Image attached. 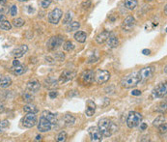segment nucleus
Instances as JSON below:
<instances>
[{
	"mask_svg": "<svg viewBox=\"0 0 167 142\" xmlns=\"http://www.w3.org/2000/svg\"><path fill=\"white\" fill-rule=\"evenodd\" d=\"M98 128L103 137H109L118 131V126L108 118H104L99 122Z\"/></svg>",
	"mask_w": 167,
	"mask_h": 142,
	"instance_id": "nucleus-1",
	"label": "nucleus"
},
{
	"mask_svg": "<svg viewBox=\"0 0 167 142\" xmlns=\"http://www.w3.org/2000/svg\"><path fill=\"white\" fill-rule=\"evenodd\" d=\"M141 81V77L139 75V72H133L131 74H128L121 80V86L123 88H132L138 85L139 82Z\"/></svg>",
	"mask_w": 167,
	"mask_h": 142,
	"instance_id": "nucleus-2",
	"label": "nucleus"
},
{
	"mask_svg": "<svg viewBox=\"0 0 167 142\" xmlns=\"http://www.w3.org/2000/svg\"><path fill=\"white\" fill-rule=\"evenodd\" d=\"M142 119H143V116L140 113H138L136 111H131L127 117V125L129 129H133V128L137 127L141 123Z\"/></svg>",
	"mask_w": 167,
	"mask_h": 142,
	"instance_id": "nucleus-3",
	"label": "nucleus"
},
{
	"mask_svg": "<svg viewBox=\"0 0 167 142\" xmlns=\"http://www.w3.org/2000/svg\"><path fill=\"white\" fill-rule=\"evenodd\" d=\"M37 121H38V119H37L36 113L28 112L24 116V118L22 119V125L23 127L30 129V128H33L34 126L37 125Z\"/></svg>",
	"mask_w": 167,
	"mask_h": 142,
	"instance_id": "nucleus-4",
	"label": "nucleus"
},
{
	"mask_svg": "<svg viewBox=\"0 0 167 142\" xmlns=\"http://www.w3.org/2000/svg\"><path fill=\"white\" fill-rule=\"evenodd\" d=\"M110 79V73L106 70H99L95 74V80L98 84H103L107 82Z\"/></svg>",
	"mask_w": 167,
	"mask_h": 142,
	"instance_id": "nucleus-5",
	"label": "nucleus"
},
{
	"mask_svg": "<svg viewBox=\"0 0 167 142\" xmlns=\"http://www.w3.org/2000/svg\"><path fill=\"white\" fill-rule=\"evenodd\" d=\"M38 124V130L41 131V132H46V131H51V129L54 127L50 121H48V119L44 116H41L40 120H39V123Z\"/></svg>",
	"mask_w": 167,
	"mask_h": 142,
	"instance_id": "nucleus-6",
	"label": "nucleus"
},
{
	"mask_svg": "<svg viewBox=\"0 0 167 142\" xmlns=\"http://www.w3.org/2000/svg\"><path fill=\"white\" fill-rule=\"evenodd\" d=\"M62 16H63V12L61 9L55 8L54 10H52L48 14V21L52 24H57L60 21V20H61Z\"/></svg>",
	"mask_w": 167,
	"mask_h": 142,
	"instance_id": "nucleus-7",
	"label": "nucleus"
},
{
	"mask_svg": "<svg viewBox=\"0 0 167 142\" xmlns=\"http://www.w3.org/2000/svg\"><path fill=\"white\" fill-rule=\"evenodd\" d=\"M62 44H63V37H61V36H54V37H51L48 40V44H46V47H48L49 50H55Z\"/></svg>",
	"mask_w": 167,
	"mask_h": 142,
	"instance_id": "nucleus-8",
	"label": "nucleus"
},
{
	"mask_svg": "<svg viewBox=\"0 0 167 142\" xmlns=\"http://www.w3.org/2000/svg\"><path fill=\"white\" fill-rule=\"evenodd\" d=\"M166 92H167L166 83H159L154 88V90H153V92H152V95L154 98H163L166 96Z\"/></svg>",
	"mask_w": 167,
	"mask_h": 142,
	"instance_id": "nucleus-9",
	"label": "nucleus"
},
{
	"mask_svg": "<svg viewBox=\"0 0 167 142\" xmlns=\"http://www.w3.org/2000/svg\"><path fill=\"white\" fill-rule=\"evenodd\" d=\"M135 23H136L135 19H134L132 16H128L123 21V23H122V29L124 31H126V32L131 31L134 28V26H135Z\"/></svg>",
	"mask_w": 167,
	"mask_h": 142,
	"instance_id": "nucleus-10",
	"label": "nucleus"
},
{
	"mask_svg": "<svg viewBox=\"0 0 167 142\" xmlns=\"http://www.w3.org/2000/svg\"><path fill=\"white\" fill-rule=\"evenodd\" d=\"M88 132H89L92 141H101L103 140V134H101L99 128L91 127L88 129Z\"/></svg>",
	"mask_w": 167,
	"mask_h": 142,
	"instance_id": "nucleus-11",
	"label": "nucleus"
},
{
	"mask_svg": "<svg viewBox=\"0 0 167 142\" xmlns=\"http://www.w3.org/2000/svg\"><path fill=\"white\" fill-rule=\"evenodd\" d=\"M81 79H82L83 83H84L85 85L86 84L90 85L93 83V81L95 80V73L91 70L83 72V74L81 75Z\"/></svg>",
	"mask_w": 167,
	"mask_h": 142,
	"instance_id": "nucleus-12",
	"label": "nucleus"
},
{
	"mask_svg": "<svg viewBox=\"0 0 167 142\" xmlns=\"http://www.w3.org/2000/svg\"><path fill=\"white\" fill-rule=\"evenodd\" d=\"M154 73H155V67L149 66V67H145V68L141 69V70L139 71V75H140L141 80H142V79H150V77L154 75Z\"/></svg>",
	"mask_w": 167,
	"mask_h": 142,
	"instance_id": "nucleus-13",
	"label": "nucleus"
},
{
	"mask_svg": "<svg viewBox=\"0 0 167 142\" xmlns=\"http://www.w3.org/2000/svg\"><path fill=\"white\" fill-rule=\"evenodd\" d=\"M28 51V47L26 45H21L20 47L16 48L15 49L12 51V55L15 58H20L22 57L24 54Z\"/></svg>",
	"mask_w": 167,
	"mask_h": 142,
	"instance_id": "nucleus-14",
	"label": "nucleus"
},
{
	"mask_svg": "<svg viewBox=\"0 0 167 142\" xmlns=\"http://www.w3.org/2000/svg\"><path fill=\"white\" fill-rule=\"evenodd\" d=\"M75 76H76V73L71 71H64L61 74V76H60L58 82L59 83H65V82L72 80Z\"/></svg>",
	"mask_w": 167,
	"mask_h": 142,
	"instance_id": "nucleus-15",
	"label": "nucleus"
},
{
	"mask_svg": "<svg viewBox=\"0 0 167 142\" xmlns=\"http://www.w3.org/2000/svg\"><path fill=\"white\" fill-rule=\"evenodd\" d=\"M41 88L40 82L37 79H32L27 82V89L32 93H37Z\"/></svg>",
	"mask_w": 167,
	"mask_h": 142,
	"instance_id": "nucleus-16",
	"label": "nucleus"
},
{
	"mask_svg": "<svg viewBox=\"0 0 167 142\" xmlns=\"http://www.w3.org/2000/svg\"><path fill=\"white\" fill-rule=\"evenodd\" d=\"M96 103L93 102V100H89L87 102V107L85 109V114L88 117H91L94 115V113L96 111Z\"/></svg>",
	"mask_w": 167,
	"mask_h": 142,
	"instance_id": "nucleus-17",
	"label": "nucleus"
},
{
	"mask_svg": "<svg viewBox=\"0 0 167 142\" xmlns=\"http://www.w3.org/2000/svg\"><path fill=\"white\" fill-rule=\"evenodd\" d=\"M42 116L45 117L48 121H50V123H51L54 127L57 125V118H56V115H55V114H53V113H51L50 111L44 110L43 113H42Z\"/></svg>",
	"mask_w": 167,
	"mask_h": 142,
	"instance_id": "nucleus-18",
	"label": "nucleus"
},
{
	"mask_svg": "<svg viewBox=\"0 0 167 142\" xmlns=\"http://www.w3.org/2000/svg\"><path fill=\"white\" fill-rule=\"evenodd\" d=\"M44 83H45V86L48 89H55L58 86V81L56 79H54L53 77H51V76L45 79V81H44Z\"/></svg>",
	"mask_w": 167,
	"mask_h": 142,
	"instance_id": "nucleus-19",
	"label": "nucleus"
},
{
	"mask_svg": "<svg viewBox=\"0 0 167 142\" xmlns=\"http://www.w3.org/2000/svg\"><path fill=\"white\" fill-rule=\"evenodd\" d=\"M106 41H107L108 48H117L118 45H119V40H118V38L116 37L115 35L111 34V33L109 35L108 39L106 40Z\"/></svg>",
	"mask_w": 167,
	"mask_h": 142,
	"instance_id": "nucleus-20",
	"label": "nucleus"
},
{
	"mask_svg": "<svg viewBox=\"0 0 167 142\" xmlns=\"http://www.w3.org/2000/svg\"><path fill=\"white\" fill-rule=\"evenodd\" d=\"M109 35H110V32L109 31H103L101 33H100L98 36H97V38H96V41H97V43L101 45V44H104V42H106V40L108 39L109 37Z\"/></svg>",
	"mask_w": 167,
	"mask_h": 142,
	"instance_id": "nucleus-21",
	"label": "nucleus"
},
{
	"mask_svg": "<svg viewBox=\"0 0 167 142\" xmlns=\"http://www.w3.org/2000/svg\"><path fill=\"white\" fill-rule=\"evenodd\" d=\"M12 84L11 77L5 76H0V87L1 88H7Z\"/></svg>",
	"mask_w": 167,
	"mask_h": 142,
	"instance_id": "nucleus-22",
	"label": "nucleus"
},
{
	"mask_svg": "<svg viewBox=\"0 0 167 142\" xmlns=\"http://www.w3.org/2000/svg\"><path fill=\"white\" fill-rule=\"evenodd\" d=\"M12 71H13V74L15 76H21L27 71V68L25 66H22L20 64V65H18V66L13 67Z\"/></svg>",
	"mask_w": 167,
	"mask_h": 142,
	"instance_id": "nucleus-23",
	"label": "nucleus"
},
{
	"mask_svg": "<svg viewBox=\"0 0 167 142\" xmlns=\"http://www.w3.org/2000/svg\"><path fill=\"white\" fill-rule=\"evenodd\" d=\"M64 122H65V125L67 127H72L75 125V123H76V117L71 115V114H66V115L64 116Z\"/></svg>",
	"mask_w": 167,
	"mask_h": 142,
	"instance_id": "nucleus-24",
	"label": "nucleus"
},
{
	"mask_svg": "<svg viewBox=\"0 0 167 142\" xmlns=\"http://www.w3.org/2000/svg\"><path fill=\"white\" fill-rule=\"evenodd\" d=\"M75 39L78 43H85V41L87 39V34L83 31H77L75 34Z\"/></svg>",
	"mask_w": 167,
	"mask_h": 142,
	"instance_id": "nucleus-25",
	"label": "nucleus"
},
{
	"mask_svg": "<svg viewBox=\"0 0 167 142\" xmlns=\"http://www.w3.org/2000/svg\"><path fill=\"white\" fill-rule=\"evenodd\" d=\"M138 5L137 0H125V7L128 10H134Z\"/></svg>",
	"mask_w": 167,
	"mask_h": 142,
	"instance_id": "nucleus-26",
	"label": "nucleus"
},
{
	"mask_svg": "<svg viewBox=\"0 0 167 142\" xmlns=\"http://www.w3.org/2000/svg\"><path fill=\"white\" fill-rule=\"evenodd\" d=\"M23 111L24 112H33V113H37L39 111V109L37 108V106L35 104H33L32 103H29L28 104L24 105V107H23Z\"/></svg>",
	"mask_w": 167,
	"mask_h": 142,
	"instance_id": "nucleus-27",
	"label": "nucleus"
},
{
	"mask_svg": "<svg viewBox=\"0 0 167 142\" xmlns=\"http://www.w3.org/2000/svg\"><path fill=\"white\" fill-rule=\"evenodd\" d=\"M80 27V23L77 21H71L70 23H68L67 26V31L68 32H73V31H76L78 30Z\"/></svg>",
	"mask_w": 167,
	"mask_h": 142,
	"instance_id": "nucleus-28",
	"label": "nucleus"
},
{
	"mask_svg": "<svg viewBox=\"0 0 167 142\" xmlns=\"http://www.w3.org/2000/svg\"><path fill=\"white\" fill-rule=\"evenodd\" d=\"M164 123H166V117L163 116V115H159L154 120V122H153V125L157 128L159 126L162 125V124H164Z\"/></svg>",
	"mask_w": 167,
	"mask_h": 142,
	"instance_id": "nucleus-29",
	"label": "nucleus"
},
{
	"mask_svg": "<svg viewBox=\"0 0 167 142\" xmlns=\"http://www.w3.org/2000/svg\"><path fill=\"white\" fill-rule=\"evenodd\" d=\"M0 28H1L2 30H5V31L11 30V28H12L11 22H9L8 20H3V21H1V23H0Z\"/></svg>",
	"mask_w": 167,
	"mask_h": 142,
	"instance_id": "nucleus-30",
	"label": "nucleus"
},
{
	"mask_svg": "<svg viewBox=\"0 0 167 142\" xmlns=\"http://www.w3.org/2000/svg\"><path fill=\"white\" fill-rule=\"evenodd\" d=\"M155 110L156 112H160V113H163L166 110V102H161L159 104H157Z\"/></svg>",
	"mask_w": 167,
	"mask_h": 142,
	"instance_id": "nucleus-31",
	"label": "nucleus"
},
{
	"mask_svg": "<svg viewBox=\"0 0 167 142\" xmlns=\"http://www.w3.org/2000/svg\"><path fill=\"white\" fill-rule=\"evenodd\" d=\"M12 23L15 27H21L24 25L25 21H24V20H22L21 17H17V19H15L12 21Z\"/></svg>",
	"mask_w": 167,
	"mask_h": 142,
	"instance_id": "nucleus-32",
	"label": "nucleus"
},
{
	"mask_svg": "<svg viewBox=\"0 0 167 142\" xmlns=\"http://www.w3.org/2000/svg\"><path fill=\"white\" fill-rule=\"evenodd\" d=\"M63 48L66 50V51H71L73 48H75V45H73L71 41H67V42H65L63 45Z\"/></svg>",
	"mask_w": 167,
	"mask_h": 142,
	"instance_id": "nucleus-33",
	"label": "nucleus"
},
{
	"mask_svg": "<svg viewBox=\"0 0 167 142\" xmlns=\"http://www.w3.org/2000/svg\"><path fill=\"white\" fill-rule=\"evenodd\" d=\"M22 100H24L25 103H32L33 102V100H34V96L30 94V93H25V94H23L22 95Z\"/></svg>",
	"mask_w": 167,
	"mask_h": 142,
	"instance_id": "nucleus-34",
	"label": "nucleus"
},
{
	"mask_svg": "<svg viewBox=\"0 0 167 142\" xmlns=\"http://www.w3.org/2000/svg\"><path fill=\"white\" fill-rule=\"evenodd\" d=\"M73 20V16H72V13L71 12H68L66 15H65V17L63 20V24H68L70 22L72 21Z\"/></svg>",
	"mask_w": 167,
	"mask_h": 142,
	"instance_id": "nucleus-35",
	"label": "nucleus"
},
{
	"mask_svg": "<svg viewBox=\"0 0 167 142\" xmlns=\"http://www.w3.org/2000/svg\"><path fill=\"white\" fill-rule=\"evenodd\" d=\"M67 138V132L66 131H61L57 136V141L58 142H64Z\"/></svg>",
	"mask_w": 167,
	"mask_h": 142,
	"instance_id": "nucleus-36",
	"label": "nucleus"
},
{
	"mask_svg": "<svg viewBox=\"0 0 167 142\" xmlns=\"http://www.w3.org/2000/svg\"><path fill=\"white\" fill-rule=\"evenodd\" d=\"M159 128V132L160 134H166V130H167V126H166V123H164V124H162V125H160V126H159L157 127Z\"/></svg>",
	"mask_w": 167,
	"mask_h": 142,
	"instance_id": "nucleus-37",
	"label": "nucleus"
},
{
	"mask_svg": "<svg viewBox=\"0 0 167 142\" xmlns=\"http://www.w3.org/2000/svg\"><path fill=\"white\" fill-rule=\"evenodd\" d=\"M51 2H52V0H43V1L41 2V6L43 7L44 9H46L48 7H49Z\"/></svg>",
	"mask_w": 167,
	"mask_h": 142,
	"instance_id": "nucleus-38",
	"label": "nucleus"
},
{
	"mask_svg": "<svg viewBox=\"0 0 167 142\" xmlns=\"http://www.w3.org/2000/svg\"><path fill=\"white\" fill-rule=\"evenodd\" d=\"M8 127H9V121H7V120L0 121V131L6 129V128H8Z\"/></svg>",
	"mask_w": 167,
	"mask_h": 142,
	"instance_id": "nucleus-39",
	"label": "nucleus"
},
{
	"mask_svg": "<svg viewBox=\"0 0 167 142\" xmlns=\"http://www.w3.org/2000/svg\"><path fill=\"white\" fill-rule=\"evenodd\" d=\"M10 14H11L12 17L17 16V7L16 5H13V6L10 8Z\"/></svg>",
	"mask_w": 167,
	"mask_h": 142,
	"instance_id": "nucleus-40",
	"label": "nucleus"
},
{
	"mask_svg": "<svg viewBox=\"0 0 167 142\" xmlns=\"http://www.w3.org/2000/svg\"><path fill=\"white\" fill-rule=\"evenodd\" d=\"M82 7L84 9H88L89 7H91V1H90V0H87V1L83 2L82 3Z\"/></svg>",
	"mask_w": 167,
	"mask_h": 142,
	"instance_id": "nucleus-41",
	"label": "nucleus"
},
{
	"mask_svg": "<svg viewBox=\"0 0 167 142\" xmlns=\"http://www.w3.org/2000/svg\"><path fill=\"white\" fill-rule=\"evenodd\" d=\"M58 93L56 92V91H51V92H49V98L50 99H54L57 97Z\"/></svg>",
	"mask_w": 167,
	"mask_h": 142,
	"instance_id": "nucleus-42",
	"label": "nucleus"
},
{
	"mask_svg": "<svg viewBox=\"0 0 167 142\" xmlns=\"http://www.w3.org/2000/svg\"><path fill=\"white\" fill-rule=\"evenodd\" d=\"M139 125H140V130L141 131H145L147 129V127H148L146 123H140Z\"/></svg>",
	"mask_w": 167,
	"mask_h": 142,
	"instance_id": "nucleus-43",
	"label": "nucleus"
},
{
	"mask_svg": "<svg viewBox=\"0 0 167 142\" xmlns=\"http://www.w3.org/2000/svg\"><path fill=\"white\" fill-rule=\"evenodd\" d=\"M131 95H133V96H139V95H141V91L140 90H133L132 92H131Z\"/></svg>",
	"mask_w": 167,
	"mask_h": 142,
	"instance_id": "nucleus-44",
	"label": "nucleus"
},
{
	"mask_svg": "<svg viewBox=\"0 0 167 142\" xmlns=\"http://www.w3.org/2000/svg\"><path fill=\"white\" fill-rule=\"evenodd\" d=\"M18 65H20V61H18L17 59L16 58L15 60L13 61V67H16V66H18Z\"/></svg>",
	"mask_w": 167,
	"mask_h": 142,
	"instance_id": "nucleus-45",
	"label": "nucleus"
},
{
	"mask_svg": "<svg viewBox=\"0 0 167 142\" xmlns=\"http://www.w3.org/2000/svg\"><path fill=\"white\" fill-rule=\"evenodd\" d=\"M142 53L144 54V55H149V54L151 53V50L150 49H143Z\"/></svg>",
	"mask_w": 167,
	"mask_h": 142,
	"instance_id": "nucleus-46",
	"label": "nucleus"
},
{
	"mask_svg": "<svg viewBox=\"0 0 167 142\" xmlns=\"http://www.w3.org/2000/svg\"><path fill=\"white\" fill-rule=\"evenodd\" d=\"M4 111V105L0 103V113H2Z\"/></svg>",
	"mask_w": 167,
	"mask_h": 142,
	"instance_id": "nucleus-47",
	"label": "nucleus"
},
{
	"mask_svg": "<svg viewBox=\"0 0 167 142\" xmlns=\"http://www.w3.org/2000/svg\"><path fill=\"white\" fill-rule=\"evenodd\" d=\"M6 2H7V0H0V4H1V5L6 4Z\"/></svg>",
	"mask_w": 167,
	"mask_h": 142,
	"instance_id": "nucleus-48",
	"label": "nucleus"
},
{
	"mask_svg": "<svg viewBox=\"0 0 167 142\" xmlns=\"http://www.w3.org/2000/svg\"><path fill=\"white\" fill-rule=\"evenodd\" d=\"M41 138H42L41 135H37L36 138H35V140H36V141H39V140H41Z\"/></svg>",
	"mask_w": 167,
	"mask_h": 142,
	"instance_id": "nucleus-49",
	"label": "nucleus"
},
{
	"mask_svg": "<svg viewBox=\"0 0 167 142\" xmlns=\"http://www.w3.org/2000/svg\"><path fill=\"white\" fill-rule=\"evenodd\" d=\"M3 19H4V16L3 15H0V21H2Z\"/></svg>",
	"mask_w": 167,
	"mask_h": 142,
	"instance_id": "nucleus-50",
	"label": "nucleus"
},
{
	"mask_svg": "<svg viewBox=\"0 0 167 142\" xmlns=\"http://www.w3.org/2000/svg\"><path fill=\"white\" fill-rule=\"evenodd\" d=\"M20 2H25V1H28V0H18Z\"/></svg>",
	"mask_w": 167,
	"mask_h": 142,
	"instance_id": "nucleus-51",
	"label": "nucleus"
},
{
	"mask_svg": "<svg viewBox=\"0 0 167 142\" xmlns=\"http://www.w3.org/2000/svg\"><path fill=\"white\" fill-rule=\"evenodd\" d=\"M146 1H152V0H146Z\"/></svg>",
	"mask_w": 167,
	"mask_h": 142,
	"instance_id": "nucleus-52",
	"label": "nucleus"
},
{
	"mask_svg": "<svg viewBox=\"0 0 167 142\" xmlns=\"http://www.w3.org/2000/svg\"><path fill=\"white\" fill-rule=\"evenodd\" d=\"M1 131H0V132H1Z\"/></svg>",
	"mask_w": 167,
	"mask_h": 142,
	"instance_id": "nucleus-53",
	"label": "nucleus"
}]
</instances>
